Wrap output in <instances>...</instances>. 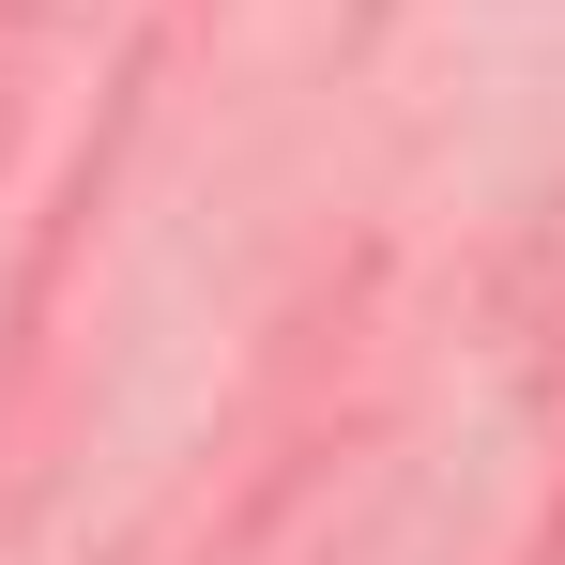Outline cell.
I'll return each mask as SVG.
<instances>
[]
</instances>
